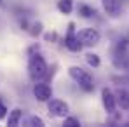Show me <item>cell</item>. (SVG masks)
I'll use <instances>...</instances> for the list:
<instances>
[{
	"label": "cell",
	"instance_id": "cell-2",
	"mask_svg": "<svg viewBox=\"0 0 129 127\" xmlns=\"http://www.w3.org/2000/svg\"><path fill=\"white\" fill-rule=\"evenodd\" d=\"M68 75L80 85L84 91H92L94 89V84H92V77L87 73L86 70H82L80 66H70L68 70Z\"/></svg>",
	"mask_w": 129,
	"mask_h": 127
},
{
	"label": "cell",
	"instance_id": "cell-16",
	"mask_svg": "<svg viewBox=\"0 0 129 127\" xmlns=\"http://www.w3.org/2000/svg\"><path fill=\"white\" fill-rule=\"evenodd\" d=\"M5 115H7V106H5L4 103H2V101H0V118H4Z\"/></svg>",
	"mask_w": 129,
	"mask_h": 127
},
{
	"label": "cell",
	"instance_id": "cell-13",
	"mask_svg": "<svg viewBox=\"0 0 129 127\" xmlns=\"http://www.w3.org/2000/svg\"><path fill=\"white\" fill-rule=\"evenodd\" d=\"M79 11L82 12V16H84V18H91V16H94V9H92V7H89V5H84V4L79 7Z\"/></svg>",
	"mask_w": 129,
	"mask_h": 127
},
{
	"label": "cell",
	"instance_id": "cell-9",
	"mask_svg": "<svg viewBox=\"0 0 129 127\" xmlns=\"http://www.w3.org/2000/svg\"><path fill=\"white\" fill-rule=\"evenodd\" d=\"M115 98H117V105H120L122 110H129V91L120 89Z\"/></svg>",
	"mask_w": 129,
	"mask_h": 127
},
{
	"label": "cell",
	"instance_id": "cell-6",
	"mask_svg": "<svg viewBox=\"0 0 129 127\" xmlns=\"http://www.w3.org/2000/svg\"><path fill=\"white\" fill-rule=\"evenodd\" d=\"M64 47H66L68 51H72V52H79V51L82 49V44H80L79 37H77L75 31H73V24H70V31H68V35H66V38H64Z\"/></svg>",
	"mask_w": 129,
	"mask_h": 127
},
{
	"label": "cell",
	"instance_id": "cell-11",
	"mask_svg": "<svg viewBox=\"0 0 129 127\" xmlns=\"http://www.w3.org/2000/svg\"><path fill=\"white\" fill-rule=\"evenodd\" d=\"M58 9L63 14H70L73 11V0H59L58 2Z\"/></svg>",
	"mask_w": 129,
	"mask_h": 127
},
{
	"label": "cell",
	"instance_id": "cell-1",
	"mask_svg": "<svg viewBox=\"0 0 129 127\" xmlns=\"http://www.w3.org/2000/svg\"><path fill=\"white\" fill-rule=\"evenodd\" d=\"M28 73H30V78L33 82H40L42 78H45V75H47V63H45V59L39 52L30 56V59H28Z\"/></svg>",
	"mask_w": 129,
	"mask_h": 127
},
{
	"label": "cell",
	"instance_id": "cell-3",
	"mask_svg": "<svg viewBox=\"0 0 129 127\" xmlns=\"http://www.w3.org/2000/svg\"><path fill=\"white\" fill-rule=\"evenodd\" d=\"M77 37H79L80 44H82V45H87V47H92V45L100 44V38H101L100 31L94 30V28H86V30H82L80 33H77Z\"/></svg>",
	"mask_w": 129,
	"mask_h": 127
},
{
	"label": "cell",
	"instance_id": "cell-4",
	"mask_svg": "<svg viewBox=\"0 0 129 127\" xmlns=\"http://www.w3.org/2000/svg\"><path fill=\"white\" fill-rule=\"evenodd\" d=\"M47 110L52 117H58V118H64L68 115V105L63 99H49Z\"/></svg>",
	"mask_w": 129,
	"mask_h": 127
},
{
	"label": "cell",
	"instance_id": "cell-15",
	"mask_svg": "<svg viewBox=\"0 0 129 127\" xmlns=\"http://www.w3.org/2000/svg\"><path fill=\"white\" fill-rule=\"evenodd\" d=\"M28 124H30V125H37V127H42V125H44V120L40 118V117H31Z\"/></svg>",
	"mask_w": 129,
	"mask_h": 127
},
{
	"label": "cell",
	"instance_id": "cell-8",
	"mask_svg": "<svg viewBox=\"0 0 129 127\" xmlns=\"http://www.w3.org/2000/svg\"><path fill=\"white\" fill-rule=\"evenodd\" d=\"M103 9H105V12L110 14L112 18H117L120 14V11H122L119 0H103Z\"/></svg>",
	"mask_w": 129,
	"mask_h": 127
},
{
	"label": "cell",
	"instance_id": "cell-14",
	"mask_svg": "<svg viewBox=\"0 0 129 127\" xmlns=\"http://www.w3.org/2000/svg\"><path fill=\"white\" fill-rule=\"evenodd\" d=\"M64 125L66 127H79L80 122H79V118H75V117H64Z\"/></svg>",
	"mask_w": 129,
	"mask_h": 127
},
{
	"label": "cell",
	"instance_id": "cell-7",
	"mask_svg": "<svg viewBox=\"0 0 129 127\" xmlns=\"http://www.w3.org/2000/svg\"><path fill=\"white\" fill-rule=\"evenodd\" d=\"M33 96L39 101H49L52 98V89L47 84H35V87H33Z\"/></svg>",
	"mask_w": 129,
	"mask_h": 127
},
{
	"label": "cell",
	"instance_id": "cell-12",
	"mask_svg": "<svg viewBox=\"0 0 129 127\" xmlns=\"http://www.w3.org/2000/svg\"><path fill=\"white\" fill-rule=\"evenodd\" d=\"M86 61H87V64L92 66V68H98V66H100V58H98V54H87Z\"/></svg>",
	"mask_w": 129,
	"mask_h": 127
},
{
	"label": "cell",
	"instance_id": "cell-17",
	"mask_svg": "<svg viewBox=\"0 0 129 127\" xmlns=\"http://www.w3.org/2000/svg\"><path fill=\"white\" fill-rule=\"evenodd\" d=\"M0 2H2V0H0Z\"/></svg>",
	"mask_w": 129,
	"mask_h": 127
},
{
	"label": "cell",
	"instance_id": "cell-10",
	"mask_svg": "<svg viewBox=\"0 0 129 127\" xmlns=\"http://www.w3.org/2000/svg\"><path fill=\"white\" fill-rule=\"evenodd\" d=\"M21 117H23V111L19 110V108H14V110H12V111L9 113V118H7V125L16 127L18 124H19Z\"/></svg>",
	"mask_w": 129,
	"mask_h": 127
},
{
	"label": "cell",
	"instance_id": "cell-5",
	"mask_svg": "<svg viewBox=\"0 0 129 127\" xmlns=\"http://www.w3.org/2000/svg\"><path fill=\"white\" fill-rule=\"evenodd\" d=\"M101 99H103V106L107 110V113H115V108H117V98L115 94L110 91V89H103L101 91Z\"/></svg>",
	"mask_w": 129,
	"mask_h": 127
}]
</instances>
